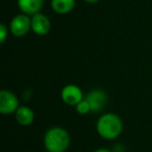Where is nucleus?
<instances>
[{
	"mask_svg": "<svg viewBox=\"0 0 152 152\" xmlns=\"http://www.w3.org/2000/svg\"><path fill=\"white\" fill-rule=\"evenodd\" d=\"M98 134L105 140L117 139L123 129V122L119 116L113 113L104 114L98 119L96 124Z\"/></svg>",
	"mask_w": 152,
	"mask_h": 152,
	"instance_id": "obj_1",
	"label": "nucleus"
},
{
	"mask_svg": "<svg viewBox=\"0 0 152 152\" xmlns=\"http://www.w3.org/2000/svg\"><path fill=\"white\" fill-rule=\"evenodd\" d=\"M44 145L48 152H65L70 145V135L61 127H51L45 133Z\"/></svg>",
	"mask_w": 152,
	"mask_h": 152,
	"instance_id": "obj_2",
	"label": "nucleus"
},
{
	"mask_svg": "<svg viewBox=\"0 0 152 152\" xmlns=\"http://www.w3.org/2000/svg\"><path fill=\"white\" fill-rule=\"evenodd\" d=\"M31 29V18L25 14H20L12 19L10 30L15 37H24Z\"/></svg>",
	"mask_w": 152,
	"mask_h": 152,
	"instance_id": "obj_3",
	"label": "nucleus"
},
{
	"mask_svg": "<svg viewBox=\"0 0 152 152\" xmlns=\"http://www.w3.org/2000/svg\"><path fill=\"white\" fill-rule=\"evenodd\" d=\"M19 108L18 98L13 92L2 90L0 92V113L2 115H10L16 113Z\"/></svg>",
	"mask_w": 152,
	"mask_h": 152,
	"instance_id": "obj_4",
	"label": "nucleus"
},
{
	"mask_svg": "<svg viewBox=\"0 0 152 152\" xmlns=\"http://www.w3.org/2000/svg\"><path fill=\"white\" fill-rule=\"evenodd\" d=\"M61 99L68 105L76 106L83 100V91L75 85H68L61 91Z\"/></svg>",
	"mask_w": 152,
	"mask_h": 152,
	"instance_id": "obj_5",
	"label": "nucleus"
},
{
	"mask_svg": "<svg viewBox=\"0 0 152 152\" xmlns=\"http://www.w3.org/2000/svg\"><path fill=\"white\" fill-rule=\"evenodd\" d=\"M91 106V112H99L107 102V95L104 91L96 89L91 91L85 98Z\"/></svg>",
	"mask_w": 152,
	"mask_h": 152,
	"instance_id": "obj_6",
	"label": "nucleus"
},
{
	"mask_svg": "<svg viewBox=\"0 0 152 152\" xmlns=\"http://www.w3.org/2000/svg\"><path fill=\"white\" fill-rule=\"evenodd\" d=\"M31 29L38 36H46L51 29V22L44 14L38 13L31 17Z\"/></svg>",
	"mask_w": 152,
	"mask_h": 152,
	"instance_id": "obj_7",
	"label": "nucleus"
},
{
	"mask_svg": "<svg viewBox=\"0 0 152 152\" xmlns=\"http://www.w3.org/2000/svg\"><path fill=\"white\" fill-rule=\"evenodd\" d=\"M17 3L22 14L34 16L40 13L44 4V0H17Z\"/></svg>",
	"mask_w": 152,
	"mask_h": 152,
	"instance_id": "obj_8",
	"label": "nucleus"
},
{
	"mask_svg": "<svg viewBox=\"0 0 152 152\" xmlns=\"http://www.w3.org/2000/svg\"><path fill=\"white\" fill-rule=\"evenodd\" d=\"M15 118L16 121L22 126H28L30 125L34 120V114L32 110L28 106L22 105L19 106L15 113Z\"/></svg>",
	"mask_w": 152,
	"mask_h": 152,
	"instance_id": "obj_9",
	"label": "nucleus"
},
{
	"mask_svg": "<svg viewBox=\"0 0 152 152\" xmlns=\"http://www.w3.org/2000/svg\"><path fill=\"white\" fill-rule=\"evenodd\" d=\"M75 0H51V7L57 14L65 15L73 11Z\"/></svg>",
	"mask_w": 152,
	"mask_h": 152,
	"instance_id": "obj_10",
	"label": "nucleus"
},
{
	"mask_svg": "<svg viewBox=\"0 0 152 152\" xmlns=\"http://www.w3.org/2000/svg\"><path fill=\"white\" fill-rule=\"evenodd\" d=\"M75 107H76V112L78 113L79 115H87L88 113L91 112V106H90L89 102L86 99H83V101L79 102Z\"/></svg>",
	"mask_w": 152,
	"mask_h": 152,
	"instance_id": "obj_11",
	"label": "nucleus"
},
{
	"mask_svg": "<svg viewBox=\"0 0 152 152\" xmlns=\"http://www.w3.org/2000/svg\"><path fill=\"white\" fill-rule=\"evenodd\" d=\"M7 34H9L7 27L5 26V24L1 23V24H0V43H1V44H3V43H4V41L7 40Z\"/></svg>",
	"mask_w": 152,
	"mask_h": 152,
	"instance_id": "obj_12",
	"label": "nucleus"
},
{
	"mask_svg": "<svg viewBox=\"0 0 152 152\" xmlns=\"http://www.w3.org/2000/svg\"><path fill=\"white\" fill-rule=\"evenodd\" d=\"M94 152H112V151H110L108 149H105V148H100V149H97Z\"/></svg>",
	"mask_w": 152,
	"mask_h": 152,
	"instance_id": "obj_13",
	"label": "nucleus"
},
{
	"mask_svg": "<svg viewBox=\"0 0 152 152\" xmlns=\"http://www.w3.org/2000/svg\"><path fill=\"white\" fill-rule=\"evenodd\" d=\"M83 1H86L87 3H96V2H98L99 0H83Z\"/></svg>",
	"mask_w": 152,
	"mask_h": 152,
	"instance_id": "obj_14",
	"label": "nucleus"
}]
</instances>
